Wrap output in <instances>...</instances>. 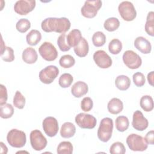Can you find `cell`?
<instances>
[{
	"instance_id": "1",
	"label": "cell",
	"mask_w": 154,
	"mask_h": 154,
	"mask_svg": "<svg viewBox=\"0 0 154 154\" xmlns=\"http://www.w3.org/2000/svg\"><path fill=\"white\" fill-rule=\"evenodd\" d=\"M70 20L64 17H48L44 19L41 23L43 31L46 32H55L63 34L70 28Z\"/></svg>"
},
{
	"instance_id": "2",
	"label": "cell",
	"mask_w": 154,
	"mask_h": 154,
	"mask_svg": "<svg viewBox=\"0 0 154 154\" xmlns=\"http://www.w3.org/2000/svg\"><path fill=\"white\" fill-rule=\"evenodd\" d=\"M113 130V121L111 118L105 117L100 122L97 130V137L102 142L106 143L112 136Z\"/></svg>"
},
{
	"instance_id": "3",
	"label": "cell",
	"mask_w": 154,
	"mask_h": 154,
	"mask_svg": "<svg viewBox=\"0 0 154 154\" xmlns=\"http://www.w3.org/2000/svg\"><path fill=\"white\" fill-rule=\"evenodd\" d=\"M8 143L13 147L21 148L23 147L26 142V134L17 129H11L7 135Z\"/></svg>"
},
{
	"instance_id": "4",
	"label": "cell",
	"mask_w": 154,
	"mask_h": 154,
	"mask_svg": "<svg viewBox=\"0 0 154 154\" xmlns=\"http://www.w3.org/2000/svg\"><path fill=\"white\" fill-rule=\"evenodd\" d=\"M126 143L132 151L143 152L147 149V144L144 138L136 134H129L126 138Z\"/></svg>"
},
{
	"instance_id": "5",
	"label": "cell",
	"mask_w": 154,
	"mask_h": 154,
	"mask_svg": "<svg viewBox=\"0 0 154 154\" xmlns=\"http://www.w3.org/2000/svg\"><path fill=\"white\" fill-rule=\"evenodd\" d=\"M118 11L122 18L126 21H132L137 16V11L133 4L128 1H123L119 5Z\"/></svg>"
},
{
	"instance_id": "6",
	"label": "cell",
	"mask_w": 154,
	"mask_h": 154,
	"mask_svg": "<svg viewBox=\"0 0 154 154\" xmlns=\"http://www.w3.org/2000/svg\"><path fill=\"white\" fill-rule=\"evenodd\" d=\"M101 7L102 1L100 0L86 1L81 9V14L87 18H93Z\"/></svg>"
},
{
	"instance_id": "7",
	"label": "cell",
	"mask_w": 154,
	"mask_h": 154,
	"mask_svg": "<svg viewBox=\"0 0 154 154\" xmlns=\"http://www.w3.org/2000/svg\"><path fill=\"white\" fill-rule=\"evenodd\" d=\"M30 143L32 149L36 151H40L44 149L47 146V140L42 132L38 129L33 130L31 132Z\"/></svg>"
},
{
	"instance_id": "8",
	"label": "cell",
	"mask_w": 154,
	"mask_h": 154,
	"mask_svg": "<svg viewBox=\"0 0 154 154\" xmlns=\"http://www.w3.org/2000/svg\"><path fill=\"white\" fill-rule=\"evenodd\" d=\"M59 74L58 68L54 65H49L40 70L39 79L45 84H51Z\"/></svg>"
},
{
	"instance_id": "9",
	"label": "cell",
	"mask_w": 154,
	"mask_h": 154,
	"mask_svg": "<svg viewBox=\"0 0 154 154\" xmlns=\"http://www.w3.org/2000/svg\"><path fill=\"white\" fill-rule=\"evenodd\" d=\"M122 58L125 64L131 69H137L142 64V60L140 55L132 50L126 51Z\"/></svg>"
},
{
	"instance_id": "10",
	"label": "cell",
	"mask_w": 154,
	"mask_h": 154,
	"mask_svg": "<svg viewBox=\"0 0 154 154\" xmlns=\"http://www.w3.org/2000/svg\"><path fill=\"white\" fill-rule=\"evenodd\" d=\"M75 121L77 125L82 129H93L97 123L96 119L92 115L81 112L75 117Z\"/></svg>"
},
{
	"instance_id": "11",
	"label": "cell",
	"mask_w": 154,
	"mask_h": 154,
	"mask_svg": "<svg viewBox=\"0 0 154 154\" xmlns=\"http://www.w3.org/2000/svg\"><path fill=\"white\" fill-rule=\"evenodd\" d=\"M38 52L41 57L48 61H54L58 56V52L55 47L48 42L42 44L38 48Z\"/></svg>"
},
{
	"instance_id": "12",
	"label": "cell",
	"mask_w": 154,
	"mask_h": 154,
	"mask_svg": "<svg viewBox=\"0 0 154 154\" xmlns=\"http://www.w3.org/2000/svg\"><path fill=\"white\" fill-rule=\"evenodd\" d=\"M35 4L34 0H19L14 4V10L20 15H26L34 10Z\"/></svg>"
},
{
	"instance_id": "13",
	"label": "cell",
	"mask_w": 154,
	"mask_h": 154,
	"mask_svg": "<svg viewBox=\"0 0 154 154\" xmlns=\"http://www.w3.org/2000/svg\"><path fill=\"white\" fill-rule=\"evenodd\" d=\"M43 129L45 134L49 137H53L57 135L59 130L57 120L51 116L46 117L42 122Z\"/></svg>"
},
{
	"instance_id": "14",
	"label": "cell",
	"mask_w": 154,
	"mask_h": 154,
	"mask_svg": "<svg viewBox=\"0 0 154 154\" xmlns=\"http://www.w3.org/2000/svg\"><path fill=\"white\" fill-rule=\"evenodd\" d=\"M93 60L96 65L101 69H107L111 67L112 63L111 58L103 50H98L93 54Z\"/></svg>"
},
{
	"instance_id": "15",
	"label": "cell",
	"mask_w": 154,
	"mask_h": 154,
	"mask_svg": "<svg viewBox=\"0 0 154 154\" xmlns=\"http://www.w3.org/2000/svg\"><path fill=\"white\" fill-rule=\"evenodd\" d=\"M132 125L135 129L143 131L147 128L149 122L147 119L144 117L141 111L137 110L133 114Z\"/></svg>"
},
{
	"instance_id": "16",
	"label": "cell",
	"mask_w": 154,
	"mask_h": 154,
	"mask_svg": "<svg viewBox=\"0 0 154 154\" xmlns=\"http://www.w3.org/2000/svg\"><path fill=\"white\" fill-rule=\"evenodd\" d=\"M134 46L137 50L144 54H149L152 50V45L150 42L141 36L137 37L135 38Z\"/></svg>"
},
{
	"instance_id": "17",
	"label": "cell",
	"mask_w": 154,
	"mask_h": 154,
	"mask_svg": "<svg viewBox=\"0 0 154 154\" xmlns=\"http://www.w3.org/2000/svg\"><path fill=\"white\" fill-rule=\"evenodd\" d=\"M88 91V85L84 81L76 82L71 88V93L75 97L79 98L87 93Z\"/></svg>"
},
{
	"instance_id": "18",
	"label": "cell",
	"mask_w": 154,
	"mask_h": 154,
	"mask_svg": "<svg viewBox=\"0 0 154 154\" xmlns=\"http://www.w3.org/2000/svg\"><path fill=\"white\" fill-rule=\"evenodd\" d=\"M23 61L27 64H34L38 58V55L36 51L31 48L28 47L23 50L22 55Z\"/></svg>"
},
{
	"instance_id": "19",
	"label": "cell",
	"mask_w": 154,
	"mask_h": 154,
	"mask_svg": "<svg viewBox=\"0 0 154 154\" xmlns=\"http://www.w3.org/2000/svg\"><path fill=\"white\" fill-rule=\"evenodd\" d=\"M108 111L112 114H118L123 109V104L122 101L119 98L114 97L111 99L108 103Z\"/></svg>"
},
{
	"instance_id": "20",
	"label": "cell",
	"mask_w": 154,
	"mask_h": 154,
	"mask_svg": "<svg viewBox=\"0 0 154 154\" xmlns=\"http://www.w3.org/2000/svg\"><path fill=\"white\" fill-rule=\"evenodd\" d=\"M82 35L80 30L78 29H72L67 35L66 41L69 46L71 47H75L81 41Z\"/></svg>"
},
{
	"instance_id": "21",
	"label": "cell",
	"mask_w": 154,
	"mask_h": 154,
	"mask_svg": "<svg viewBox=\"0 0 154 154\" xmlns=\"http://www.w3.org/2000/svg\"><path fill=\"white\" fill-rule=\"evenodd\" d=\"M76 132L75 126L71 122H65L63 124L60 129V135L63 138H69L75 135Z\"/></svg>"
},
{
	"instance_id": "22",
	"label": "cell",
	"mask_w": 154,
	"mask_h": 154,
	"mask_svg": "<svg viewBox=\"0 0 154 154\" xmlns=\"http://www.w3.org/2000/svg\"><path fill=\"white\" fill-rule=\"evenodd\" d=\"M89 51V46L87 41L84 37H82L80 42L74 47V52L75 54L79 57H85Z\"/></svg>"
},
{
	"instance_id": "23",
	"label": "cell",
	"mask_w": 154,
	"mask_h": 154,
	"mask_svg": "<svg viewBox=\"0 0 154 154\" xmlns=\"http://www.w3.org/2000/svg\"><path fill=\"white\" fill-rule=\"evenodd\" d=\"M115 85L119 90L121 91H125L129 88L131 80L128 76L124 75H119L116 78Z\"/></svg>"
},
{
	"instance_id": "24",
	"label": "cell",
	"mask_w": 154,
	"mask_h": 154,
	"mask_svg": "<svg viewBox=\"0 0 154 154\" xmlns=\"http://www.w3.org/2000/svg\"><path fill=\"white\" fill-rule=\"evenodd\" d=\"M42 39V34L38 30L32 29L26 36V40L31 46L37 45Z\"/></svg>"
},
{
	"instance_id": "25",
	"label": "cell",
	"mask_w": 154,
	"mask_h": 154,
	"mask_svg": "<svg viewBox=\"0 0 154 154\" xmlns=\"http://www.w3.org/2000/svg\"><path fill=\"white\" fill-rule=\"evenodd\" d=\"M2 41V49H1V57L2 60L5 62H11L14 60V51L11 47L5 46L3 42V40L1 39Z\"/></svg>"
},
{
	"instance_id": "26",
	"label": "cell",
	"mask_w": 154,
	"mask_h": 154,
	"mask_svg": "<svg viewBox=\"0 0 154 154\" xmlns=\"http://www.w3.org/2000/svg\"><path fill=\"white\" fill-rule=\"evenodd\" d=\"M141 108L146 112H150L153 109V100L149 95H145L141 97L140 102Z\"/></svg>"
},
{
	"instance_id": "27",
	"label": "cell",
	"mask_w": 154,
	"mask_h": 154,
	"mask_svg": "<svg viewBox=\"0 0 154 154\" xmlns=\"http://www.w3.org/2000/svg\"><path fill=\"white\" fill-rule=\"evenodd\" d=\"M129 125V120L127 117L124 116H118L116 119V128L119 132H124L126 131Z\"/></svg>"
},
{
	"instance_id": "28",
	"label": "cell",
	"mask_w": 154,
	"mask_h": 154,
	"mask_svg": "<svg viewBox=\"0 0 154 154\" xmlns=\"http://www.w3.org/2000/svg\"><path fill=\"white\" fill-rule=\"evenodd\" d=\"M120 26V22L116 17H109L105 20L103 23L104 28L108 31H114L119 28Z\"/></svg>"
},
{
	"instance_id": "29",
	"label": "cell",
	"mask_w": 154,
	"mask_h": 154,
	"mask_svg": "<svg viewBox=\"0 0 154 154\" xmlns=\"http://www.w3.org/2000/svg\"><path fill=\"white\" fill-rule=\"evenodd\" d=\"M154 13L153 11H150L147 14L146 22L145 24V31L147 34L150 36L154 35Z\"/></svg>"
},
{
	"instance_id": "30",
	"label": "cell",
	"mask_w": 154,
	"mask_h": 154,
	"mask_svg": "<svg viewBox=\"0 0 154 154\" xmlns=\"http://www.w3.org/2000/svg\"><path fill=\"white\" fill-rule=\"evenodd\" d=\"M0 116L2 119H9L14 114L13 106L10 103L0 105Z\"/></svg>"
},
{
	"instance_id": "31",
	"label": "cell",
	"mask_w": 154,
	"mask_h": 154,
	"mask_svg": "<svg viewBox=\"0 0 154 154\" xmlns=\"http://www.w3.org/2000/svg\"><path fill=\"white\" fill-rule=\"evenodd\" d=\"M58 154H71L73 152V146L70 141L61 142L57 149Z\"/></svg>"
},
{
	"instance_id": "32",
	"label": "cell",
	"mask_w": 154,
	"mask_h": 154,
	"mask_svg": "<svg viewBox=\"0 0 154 154\" xmlns=\"http://www.w3.org/2000/svg\"><path fill=\"white\" fill-rule=\"evenodd\" d=\"M92 42L96 47L102 46L106 42V36L103 32L97 31L92 36Z\"/></svg>"
},
{
	"instance_id": "33",
	"label": "cell",
	"mask_w": 154,
	"mask_h": 154,
	"mask_svg": "<svg viewBox=\"0 0 154 154\" xmlns=\"http://www.w3.org/2000/svg\"><path fill=\"white\" fill-rule=\"evenodd\" d=\"M122 49V43L117 38H114L109 43L108 45V50L109 52L113 54L117 55L119 54Z\"/></svg>"
},
{
	"instance_id": "34",
	"label": "cell",
	"mask_w": 154,
	"mask_h": 154,
	"mask_svg": "<svg viewBox=\"0 0 154 154\" xmlns=\"http://www.w3.org/2000/svg\"><path fill=\"white\" fill-rule=\"evenodd\" d=\"M75 63V58L70 55H64L61 57L59 60L60 65L64 68L68 69L74 66Z\"/></svg>"
},
{
	"instance_id": "35",
	"label": "cell",
	"mask_w": 154,
	"mask_h": 154,
	"mask_svg": "<svg viewBox=\"0 0 154 154\" xmlns=\"http://www.w3.org/2000/svg\"><path fill=\"white\" fill-rule=\"evenodd\" d=\"M73 81L72 75L68 73L62 74L58 79V84L62 88H67L71 85Z\"/></svg>"
},
{
	"instance_id": "36",
	"label": "cell",
	"mask_w": 154,
	"mask_h": 154,
	"mask_svg": "<svg viewBox=\"0 0 154 154\" xmlns=\"http://www.w3.org/2000/svg\"><path fill=\"white\" fill-rule=\"evenodd\" d=\"M25 97L19 91H16L13 97V105L18 109H23L25 105Z\"/></svg>"
},
{
	"instance_id": "37",
	"label": "cell",
	"mask_w": 154,
	"mask_h": 154,
	"mask_svg": "<svg viewBox=\"0 0 154 154\" xmlns=\"http://www.w3.org/2000/svg\"><path fill=\"white\" fill-rule=\"evenodd\" d=\"M31 27V23L27 19L22 18L19 19L16 24V29L21 32L25 33Z\"/></svg>"
},
{
	"instance_id": "38",
	"label": "cell",
	"mask_w": 154,
	"mask_h": 154,
	"mask_svg": "<svg viewBox=\"0 0 154 154\" xmlns=\"http://www.w3.org/2000/svg\"><path fill=\"white\" fill-rule=\"evenodd\" d=\"M125 152V147L124 144L120 141L114 143L109 148V153L111 154H124Z\"/></svg>"
},
{
	"instance_id": "39",
	"label": "cell",
	"mask_w": 154,
	"mask_h": 154,
	"mask_svg": "<svg viewBox=\"0 0 154 154\" xmlns=\"http://www.w3.org/2000/svg\"><path fill=\"white\" fill-rule=\"evenodd\" d=\"M57 45L59 49L63 52H66L70 49V47L67 43L66 35L65 33L61 34L57 39Z\"/></svg>"
},
{
	"instance_id": "40",
	"label": "cell",
	"mask_w": 154,
	"mask_h": 154,
	"mask_svg": "<svg viewBox=\"0 0 154 154\" xmlns=\"http://www.w3.org/2000/svg\"><path fill=\"white\" fill-rule=\"evenodd\" d=\"M132 78H133L134 83L137 87H142L145 84V82H146L145 76L144 74L142 73L141 72H138L135 73L132 76Z\"/></svg>"
},
{
	"instance_id": "41",
	"label": "cell",
	"mask_w": 154,
	"mask_h": 154,
	"mask_svg": "<svg viewBox=\"0 0 154 154\" xmlns=\"http://www.w3.org/2000/svg\"><path fill=\"white\" fill-rule=\"evenodd\" d=\"M93 106L92 99L90 97H85L81 102V108L85 112L90 111Z\"/></svg>"
},
{
	"instance_id": "42",
	"label": "cell",
	"mask_w": 154,
	"mask_h": 154,
	"mask_svg": "<svg viewBox=\"0 0 154 154\" xmlns=\"http://www.w3.org/2000/svg\"><path fill=\"white\" fill-rule=\"evenodd\" d=\"M7 98H8V95H7V88L4 85L1 84L0 85V105L6 103Z\"/></svg>"
},
{
	"instance_id": "43",
	"label": "cell",
	"mask_w": 154,
	"mask_h": 154,
	"mask_svg": "<svg viewBox=\"0 0 154 154\" xmlns=\"http://www.w3.org/2000/svg\"><path fill=\"white\" fill-rule=\"evenodd\" d=\"M144 140L147 143V144H151L153 145L154 144V131L153 130H151L149 131L145 137H144Z\"/></svg>"
},
{
	"instance_id": "44",
	"label": "cell",
	"mask_w": 154,
	"mask_h": 154,
	"mask_svg": "<svg viewBox=\"0 0 154 154\" xmlns=\"http://www.w3.org/2000/svg\"><path fill=\"white\" fill-rule=\"evenodd\" d=\"M153 74H154V72L152 71L147 74V76L149 84L151 86H153Z\"/></svg>"
},
{
	"instance_id": "45",
	"label": "cell",
	"mask_w": 154,
	"mask_h": 154,
	"mask_svg": "<svg viewBox=\"0 0 154 154\" xmlns=\"http://www.w3.org/2000/svg\"><path fill=\"white\" fill-rule=\"evenodd\" d=\"M0 146H1V153L2 154H6L8 152V149L7 146L4 144L3 142L0 143Z\"/></svg>"
}]
</instances>
